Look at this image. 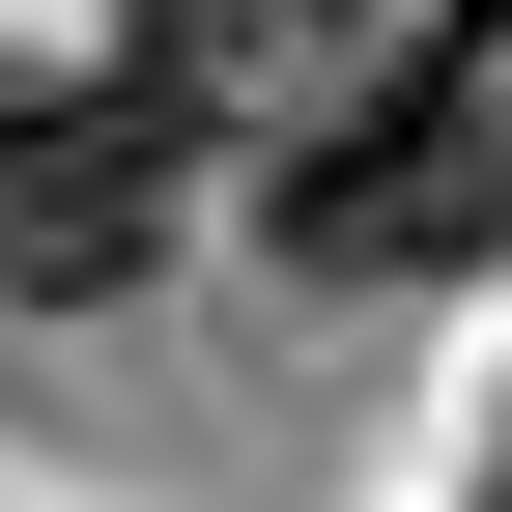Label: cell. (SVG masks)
Here are the masks:
<instances>
[{
    "mask_svg": "<svg viewBox=\"0 0 512 512\" xmlns=\"http://www.w3.org/2000/svg\"><path fill=\"white\" fill-rule=\"evenodd\" d=\"M171 200H200V29L0 86V313H114L171 256Z\"/></svg>",
    "mask_w": 512,
    "mask_h": 512,
    "instance_id": "7a4b0ae2",
    "label": "cell"
},
{
    "mask_svg": "<svg viewBox=\"0 0 512 512\" xmlns=\"http://www.w3.org/2000/svg\"><path fill=\"white\" fill-rule=\"evenodd\" d=\"M285 256L313 285H484L512 256V86L484 57H370L285 114Z\"/></svg>",
    "mask_w": 512,
    "mask_h": 512,
    "instance_id": "6da1fadb",
    "label": "cell"
}]
</instances>
